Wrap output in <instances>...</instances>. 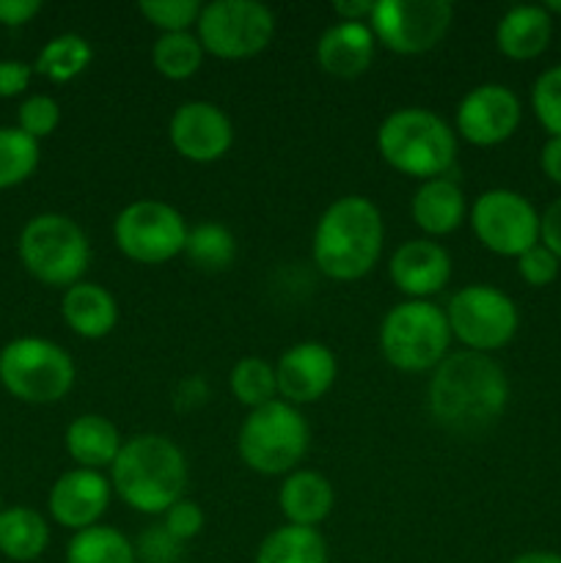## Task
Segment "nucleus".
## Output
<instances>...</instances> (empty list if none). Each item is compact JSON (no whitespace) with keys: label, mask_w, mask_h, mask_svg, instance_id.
<instances>
[{"label":"nucleus","mask_w":561,"mask_h":563,"mask_svg":"<svg viewBox=\"0 0 561 563\" xmlns=\"http://www.w3.org/2000/svg\"><path fill=\"white\" fill-rule=\"evenodd\" d=\"M509 405L504 368L482 352H449L432 372L427 407L432 418L454 432H476L498 421Z\"/></svg>","instance_id":"obj_1"},{"label":"nucleus","mask_w":561,"mask_h":563,"mask_svg":"<svg viewBox=\"0 0 561 563\" xmlns=\"http://www.w3.org/2000/svg\"><path fill=\"white\" fill-rule=\"evenodd\" d=\"M385 223L380 209L363 196L336 198L317 220L311 256L330 280H361L383 256Z\"/></svg>","instance_id":"obj_2"},{"label":"nucleus","mask_w":561,"mask_h":563,"mask_svg":"<svg viewBox=\"0 0 561 563\" xmlns=\"http://www.w3.org/2000/svg\"><path fill=\"white\" fill-rule=\"evenodd\" d=\"M187 460L179 445L165 434H135L121 445L110 487L130 509L141 515H165L185 498Z\"/></svg>","instance_id":"obj_3"},{"label":"nucleus","mask_w":561,"mask_h":563,"mask_svg":"<svg viewBox=\"0 0 561 563\" xmlns=\"http://www.w3.org/2000/svg\"><path fill=\"white\" fill-rule=\"evenodd\" d=\"M377 152L410 179H440L457 163V135L427 108H402L385 115L377 130Z\"/></svg>","instance_id":"obj_4"},{"label":"nucleus","mask_w":561,"mask_h":563,"mask_svg":"<svg viewBox=\"0 0 561 563\" xmlns=\"http://www.w3.org/2000/svg\"><path fill=\"white\" fill-rule=\"evenodd\" d=\"M451 339L446 311L429 300L399 302L380 324V352L405 374L435 372L449 355Z\"/></svg>","instance_id":"obj_5"},{"label":"nucleus","mask_w":561,"mask_h":563,"mask_svg":"<svg viewBox=\"0 0 561 563\" xmlns=\"http://www.w3.org/2000/svg\"><path fill=\"white\" fill-rule=\"evenodd\" d=\"M308 423L295 405L275 399L248 412L237 434L242 462L262 476H289L308 451Z\"/></svg>","instance_id":"obj_6"},{"label":"nucleus","mask_w":561,"mask_h":563,"mask_svg":"<svg viewBox=\"0 0 561 563\" xmlns=\"http://www.w3.org/2000/svg\"><path fill=\"white\" fill-rule=\"evenodd\" d=\"M16 251L38 284L64 291L80 284L91 258L88 236L75 220L61 212H42L28 220Z\"/></svg>","instance_id":"obj_7"},{"label":"nucleus","mask_w":561,"mask_h":563,"mask_svg":"<svg viewBox=\"0 0 561 563\" xmlns=\"http://www.w3.org/2000/svg\"><path fill=\"white\" fill-rule=\"evenodd\" d=\"M0 385L28 405H55L75 385V363L55 341L25 335L0 350Z\"/></svg>","instance_id":"obj_8"},{"label":"nucleus","mask_w":561,"mask_h":563,"mask_svg":"<svg viewBox=\"0 0 561 563\" xmlns=\"http://www.w3.org/2000/svg\"><path fill=\"white\" fill-rule=\"evenodd\" d=\"M196 36L204 53L220 60H245L270 47L275 14L258 0H215L201 5Z\"/></svg>","instance_id":"obj_9"},{"label":"nucleus","mask_w":561,"mask_h":563,"mask_svg":"<svg viewBox=\"0 0 561 563\" xmlns=\"http://www.w3.org/2000/svg\"><path fill=\"white\" fill-rule=\"evenodd\" d=\"M443 311L449 319L451 335L465 350L482 352V355L509 344L520 328L515 300L490 284L462 286Z\"/></svg>","instance_id":"obj_10"},{"label":"nucleus","mask_w":561,"mask_h":563,"mask_svg":"<svg viewBox=\"0 0 561 563\" xmlns=\"http://www.w3.org/2000/svg\"><path fill=\"white\" fill-rule=\"evenodd\" d=\"M187 231L179 209L154 198L127 203L113 220L116 247L135 264H165L185 253Z\"/></svg>","instance_id":"obj_11"},{"label":"nucleus","mask_w":561,"mask_h":563,"mask_svg":"<svg viewBox=\"0 0 561 563\" xmlns=\"http://www.w3.org/2000/svg\"><path fill=\"white\" fill-rule=\"evenodd\" d=\"M454 20L449 0H377L372 27L377 44L396 55H424L438 47Z\"/></svg>","instance_id":"obj_12"},{"label":"nucleus","mask_w":561,"mask_h":563,"mask_svg":"<svg viewBox=\"0 0 561 563\" xmlns=\"http://www.w3.org/2000/svg\"><path fill=\"white\" fill-rule=\"evenodd\" d=\"M468 220L476 240L498 256L520 258L539 245V212L526 196L506 187L484 190L473 201Z\"/></svg>","instance_id":"obj_13"},{"label":"nucleus","mask_w":561,"mask_h":563,"mask_svg":"<svg viewBox=\"0 0 561 563\" xmlns=\"http://www.w3.org/2000/svg\"><path fill=\"white\" fill-rule=\"evenodd\" d=\"M520 99L501 82H482L471 88L457 104V132L473 146H498L520 126Z\"/></svg>","instance_id":"obj_14"},{"label":"nucleus","mask_w":561,"mask_h":563,"mask_svg":"<svg viewBox=\"0 0 561 563\" xmlns=\"http://www.w3.org/2000/svg\"><path fill=\"white\" fill-rule=\"evenodd\" d=\"M170 146L190 163L207 165L226 157L234 143V124L223 108L207 99L179 104L168 124Z\"/></svg>","instance_id":"obj_15"},{"label":"nucleus","mask_w":561,"mask_h":563,"mask_svg":"<svg viewBox=\"0 0 561 563\" xmlns=\"http://www.w3.org/2000/svg\"><path fill=\"white\" fill-rule=\"evenodd\" d=\"M336 374H339V363H336L333 350L319 341H300L289 346L275 363L278 396L295 407L324 399L333 388Z\"/></svg>","instance_id":"obj_16"},{"label":"nucleus","mask_w":561,"mask_h":563,"mask_svg":"<svg viewBox=\"0 0 561 563\" xmlns=\"http://www.w3.org/2000/svg\"><path fill=\"white\" fill-rule=\"evenodd\" d=\"M110 478H105L97 471H75L64 473L58 482L50 489V515L58 522L61 528H69V531H86V528L99 526V520L105 517L110 506Z\"/></svg>","instance_id":"obj_17"},{"label":"nucleus","mask_w":561,"mask_h":563,"mask_svg":"<svg viewBox=\"0 0 561 563\" xmlns=\"http://www.w3.org/2000/svg\"><path fill=\"white\" fill-rule=\"evenodd\" d=\"M388 275L407 300H429L451 280V256L435 240H407L394 251Z\"/></svg>","instance_id":"obj_18"},{"label":"nucleus","mask_w":561,"mask_h":563,"mask_svg":"<svg viewBox=\"0 0 561 563\" xmlns=\"http://www.w3.org/2000/svg\"><path fill=\"white\" fill-rule=\"evenodd\" d=\"M374 49H377V38L366 22H336L319 36L317 64L328 75L350 80L372 66Z\"/></svg>","instance_id":"obj_19"},{"label":"nucleus","mask_w":561,"mask_h":563,"mask_svg":"<svg viewBox=\"0 0 561 563\" xmlns=\"http://www.w3.org/2000/svg\"><path fill=\"white\" fill-rule=\"evenodd\" d=\"M410 214L418 229L429 236L454 234L468 218L465 192L451 176L421 181L410 201Z\"/></svg>","instance_id":"obj_20"},{"label":"nucleus","mask_w":561,"mask_h":563,"mask_svg":"<svg viewBox=\"0 0 561 563\" xmlns=\"http://www.w3.org/2000/svg\"><path fill=\"white\" fill-rule=\"evenodd\" d=\"M553 16L544 5H515L495 27V47L509 60H534L548 49Z\"/></svg>","instance_id":"obj_21"},{"label":"nucleus","mask_w":561,"mask_h":563,"mask_svg":"<svg viewBox=\"0 0 561 563\" xmlns=\"http://www.w3.org/2000/svg\"><path fill=\"white\" fill-rule=\"evenodd\" d=\"M61 317L69 324L72 333L97 341L113 333L116 322H119V306L105 286L80 280L64 291Z\"/></svg>","instance_id":"obj_22"},{"label":"nucleus","mask_w":561,"mask_h":563,"mask_svg":"<svg viewBox=\"0 0 561 563\" xmlns=\"http://www.w3.org/2000/svg\"><path fill=\"white\" fill-rule=\"evenodd\" d=\"M333 487L317 471H292L278 489V506L289 526H322L333 511Z\"/></svg>","instance_id":"obj_23"},{"label":"nucleus","mask_w":561,"mask_h":563,"mask_svg":"<svg viewBox=\"0 0 561 563\" xmlns=\"http://www.w3.org/2000/svg\"><path fill=\"white\" fill-rule=\"evenodd\" d=\"M121 445H124V440H121L116 423L110 418L97 416V412L75 418L66 429V451H69L72 462L82 471L102 473L105 467H113Z\"/></svg>","instance_id":"obj_24"},{"label":"nucleus","mask_w":561,"mask_h":563,"mask_svg":"<svg viewBox=\"0 0 561 563\" xmlns=\"http://www.w3.org/2000/svg\"><path fill=\"white\" fill-rule=\"evenodd\" d=\"M50 528L36 509L11 506L0 509V553L16 563L36 561L47 550Z\"/></svg>","instance_id":"obj_25"},{"label":"nucleus","mask_w":561,"mask_h":563,"mask_svg":"<svg viewBox=\"0 0 561 563\" xmlns=\"http://www.w3.org/2000/svg\"><path fill=\"white\" fill-rule=\"evenodd\" d=\"M256 563H328V542L317 528L280 526L264 537Z\"/></svg>","instance_id":"obj_26"},{"label":"nucleus","mask_w":561,"mask_h":563,"mask_svg":"<svg viewBox=\"0 0 561 563\" xmlns=\"http://www.w3.org/2000/svg\"><path fill=\"white\" fill-rule=\"evenodd\" d=\"M94 49L80 33H61L42 47L33 60V75L47 77L50 82H69L91 66Z\"/></svg>","instance_id":"obj_27"},{"label":"nucleus","mask_w":561,"mask_h":563,"mask_svg":"<svg viewBox=\"0 0 561 563\" xmlns=\"http://www.w3.org/2000/svg\"><path fill=\"white\" fill-rule=\"evenodd\" d=\"M66 563H138L135 544L110 526L77 531L66 544Z\"/></svg>","instance_id":"obj_28"},{"label":"nucleus","mask_w":561,"mask_h":563,"mask_svg":"<svg viewBox=\"0 0 561 563\" xmlns=\"http://www.w3.org/2000/svg\"><path fill=\"white\" fill-rule=\"evenodd\" d=\"M187 262L204 273H223L237 258V240L226 225L207 220L187 231L185 242Z\"/></svg>","instance_id":"obj_29"},{"label":"nucleus","mask_w":561,"mask_h":563,"mask_svg":"<svg viewBox=\"0 0 561 563\" xmlns=\"http://www.w3.org/2000/svg\"><path fill=\"white\" fill-rule=\"evenodd\" d=\"M204 47L193 31L160 33L152 47V64L165 80H187L204 64Z\"/></svg>","instance_id":"obj_30"},{"label":"nucleus","mask_w":561,"mask_h":563,"mask_svg":"<svg viewBox=\"0 0 561 563\" xmlns=\"http://www.w3.org/2000/svg\"><path fill=\"white\" fill-rule=\"evenodd\" d=\"M229 388L240 405L248 410L270 405L278 399V379H275V366H270L262 357H242L234 363L229 374Z\"/></svg>","instance_id":"obj_31"},{"label":"nucleus","mask_w":561,"mask_h":563,"mask_svg":"<svg viewBox=\"0 0 561 563\" xmlns=\"http://www.w3.org/2000/svg\"><path fill=\"white\" fill-rule=\"evenodd\" d=\"M38 168V141L20 126H0V190L22 185Z\"/></svg>","instance_id":"obj_32"},{"label":"nucleus","mask_w":561,"mask_h":563,"mask_svg":"<svg viewBox=\"0 0 561 563\" xmlns=\"http://www.w3.org/2000/svg\"><path fill=\"white\" fill-rule=\"evenodd\" d=\"M143 20L163 33H185L198 25L201 3L198 0H141L138 3Z\"/></svg>","instance_id":"obj_33"},{"label":"nucleus","mask_w":561,"mask_h":563,"mask_svg":"<svg viewBox=\"0 0 561 563\" xmlns=\"http://www.w3.org/2000/svg\"><path fill=\"white\" fill-rule=\"evenodd\" d=\"M531 108L550 137H561V64L542 71L531 88Z\"/></svg>","instance_id":"obj_34"},{"label":"nucleus","mask_w":561,"mask_h":563,"mask_svg":"<svg viewBox=\"0 0 561 563\" xmlns=\"http://www.w3.org/2000/svg\"><path fill=\"white\" fill-rule=\"evenodd\" d=\"M16 121H20V130L25 135H31L33 141H42V137H50L61 124V104L55 102L47 93H33L25 102L20 104V113H16Z\"/></svg>","instance_id":"obj_35"},{"label":"nucleus","mask_w":561,"mask_h":563,"mask_svg":"<svg viewBox=\"0 0 561 563\" xmlns=\"http://www.w3.org/2000/svg\"><path fill=\"white\" fill-rule=\"evenodd\" d=\"M185 544L170 537L165 526H152L141 533L135 544L138 563H179Z\"/></svg>","instance_id":"obj_36"},{"label":"nucleus","mask_w":561,"mask_h":563,"mask_svg":"<svg viewBox=\"0 0 561 563\" xmlns=\"http://www.w3.org/2000/svg\"><path fill=\"white\" fill-rule=\"evenodd\" d=\"M559 267L561 262L542 245V242L517 258V273H520V278L526 280L528 286H534V289H544V286L553 284V280L559 278Z\"/></svg>","instance_id":"obj_37"},{"label":"nucleus","mask_w":561,"mask_h":563,"mask_svg":"<svg viewBox=\"0 0 561 563\" xmlns=\"http://www.w3.org/2000/svg\"><path fill=\"white\" fill-rule=\"evenodd\" d=\"M163 526L165 531H168L174 539H179L182 544L190 542V539H196L198 533L204 531L201 506L190 498L176 500V504L163 515Z\"/></svg>","instance_id":"obj_38"},{"label":"nucleus","mask_w":561,"mask_h":563,"mask_svg":"<svg viewBox=\"0 0 561 563\" xmlns=\"http://www.w3.org/2000/svg\"><path fill=\"white\" fill-rule=\"evenodd\" d=\"M33 66L25 60L6 58L0 60V99L20 97L28 86H31Z\"/></svg>","instance_id":"obj_39"},{"label":"nucleus","mask_w":561,"mask_h":563,"mask_svg":"<svg viewBox=\"0 0 561 563\" xmlns=\"http://www.w3.org/2000/svg\"><path fill=\"white\" fill-rule=\"evenodd\" d=\"M207 396H209V388H207V383H204V377L193 374V377L182 379V383L176 385L174 410L176 412H196L198 407L207 401Z\"/></svg>","instance_id":"obj_40"},{"label":"nucleus","mask_w":561,"mask_h":563,"mask_svg":"<svg viewBox=\"0 0 561 563\" xmlns=\"http://www.w3.org/2000/svg\"><path fill=\"white\" fill-rule=\"evenodd\" d=\"M539 242L561 262V198L539 214Z\"/></svg>","instance_id":"obj_41"},{"label":"nucleus","mask_w":561,"mask_h":563,"mask_svg":"<svg viewBox=\"0 0 561 563\" xmlns=\"http://www.w3.org/2000/svg\"><path fill=\"white\" fill-rule=\"evenodd\" d=\"M38 11H42V3H38V0H0V25H28Z\"/></svg>","instance_id":"obj_42"},{"label":"nucleus","mask_w":561,"mask_h":563,"mask_svg":"<svg viewBox=\"0 0 561 563\" xmlns=\"http://www.w3.org/2000/svg\"><path fill=\"white\" fill-rule=\"evenodd\" d=\"M539 165H542V174L548 176L553 185H561V137H548L539 152Z\"/></svg>","instance_id":"obj_43"},{"label":"nucleus","mask_w":561,"mask_h":563,"mask_svg":"<svg viewBox=\"0 0 561 563\" xmlns=\"http://www.w3.org/2000/svg\"><path fill=\"white\" fill-rule=\"evenodd\" d=\"M333 11L339 22H366L369 25L374 3L372 0H339V3H333Z\"/></svg>","instance_id":"obj_44"},{"label":"nucleus","mask_w":561,"mask_h":563,"mask_svg":"<svg viewBox=\"0 0 561 563\" xmlns=\"http://www.w3.org/2000/svg\"><path fill=\"white\" fill-rule=\"evenodd\" d=\"M512 563H561L559 553H544V550H531V553L517 555Z\"/></svg>","instance_id":"obj_45"},{"label":"nucleus","mask_w":561,"mask_h":563,"mask_svg":"<svg viewBox=\"0 0 561 563\" xmlns=\"http://www.w3.org/2000/svg\"><path fill=\"white\" fill-rule=\"evenodd\" d=\"M544 9H548L550 16L553 14L561 16V0H548V3H544Z\"/></svg>","instance_id":"obj_46"}]
</instances>
